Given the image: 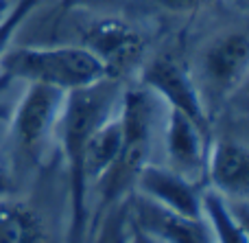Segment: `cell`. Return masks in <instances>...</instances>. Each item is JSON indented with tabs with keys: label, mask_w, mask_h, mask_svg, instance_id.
I'll use <instances>...</instances> for the list:
<instances>
[{
	"label": "cell",
	"mask_w": 249,
	"mask_h": 243,
	"mask_svg": "<svg viewBox=\"0 0 249 243\" xmlns=\"http://www.w3.org/2000/svg\"><path fill=\"white\" fill-rule=\"evenodd\" d=\"M136 195L146 197L168 210H175L190 217H201V193L199 184L175 173L166 165L146 162L133 180Z\"/></svg>",
	"instance_id": "obj_10"
},
{
	"label": "cell",
	"mask_w": 249,
	"mask_h": 243,
	"mask_svg": "<svg viewBox=\"0 0 249 243\" xmlns=\"http://www.w3.org/2000/svg\"><path fill=\"white\" fill-rule=\"evenodd\" d=\"M123 149V123L118 118V110L107 116L103 123L96 125L90 134L83 149V178L88 188H94V184L109 171V167L116 162L118 153Z\"/></svg>",
	"instance_id": "obj_12"
},
{
	"label": "cell",
	"mask_w": 249,
	"mask_h": 243,
	"mask_svg": "<svg viewBox=\"0 0 249 243\" xmlns=\"http://www.w3.org/2000/svg\"><path fill=\"white\" fill-rule=\"evenodd\" d=\"M201 94L225 101L243 88L249 70V39L245 31H228L214 37L201 53Z\"/></svg>",
	"instance_id": "obj_6"
},
{
	"label": "cell",
	"mask_w": 249,
	"mask_h": 243,
	"mask_svg": "<svg viewBox=\"0 0 249 243\" xmlns=\"http://www.w3.org/2000/svg\"><path fill=\"white\" fill-rule=\"evenodd\" d=\"M129 226H131V219H129V204L124 195L123 200H118L105 210L92 243H127Z\"/></svg>",
	"instance_id": "obj_15"
},
{
	"label": "cell",
	"mask_w": 249,
	"mask_h": 243,
	"mask_svg": "<svg viewBox=\"0 0 249 243\" xmlns=\"http://www.w3.org/2000/svg\"><path fill=\"white\" fill-rule=\"evenodd\" d=\"M123 0H64L66 7H86V9H112Z\"/></svg>",
	"instance_id": "obj_18"
},
{
	"label": "cell",
	"mask_w": 249,
	"mask_h": 243,
	"mask_svg": "<svg viewBox=\"0 0 249 243\" xmlns=\"http://www.w3.org/2000/svg\"><path fill=\"white\" fill-rule=\"evenodd\" d=\"M206 175L212 191L221 193L228 200H245L249 191V149L236 138L210 140Z\"/></svg>",
	"instance_id": "obj_11"
},
{
	"label": "cell",
	"mask_w": 249,
	"mask_h": 243,
	"mask_svg": "<svg viewBox=\"0 0 249 243\" xmlns=\"http://www.w3.org/2000/svg\"><path fill=\"white\" fill-rule=\"evenodd\" d=\"M158 9L171 13H190V11H199V9L208 7L212 0H151Z\"/></svg>",
	"instance_id": "obj_17"
},
{
	"label": "cell",
	"mask_w": 249,
	"mask_h": 243,
	"mask_svg": "<svg viewBox=\"0 0 249 243\" xmlns=\"http://www.w3.org/2000/svg\"><path fill=\"white\" fill-rule=\"evenodd\" d=\"M118 79H103L92 86L66 92L57 125V140L68 171V243H86L90 226V188L83 178V149L99 123L118 110Z\"/></svg>",
	"instance_id": "obj_1"
},
{
	"label": "cell",
	"mask_w": 249,
	"mask_h": 243,
	"mask_svg": "<svg viewBox=\"0 0 249 243\" xmlns=\"http://www.w3.org/2000/svg\"><path fill=\"white\" fill-rule=\"evenodd\" d=\"M83 46L99 57L109 77L118 79L140 61L144 39L140 31L127 20L109 16L90 26Z\"/></svg>",
	"instance_id": "obj_8"
},
{
	"label": "cell",
	"mask_w": 249,
	"mask_h": 243,
	"mask_svg": "<svg viewBox=\"0 0 249 243\" xmlns=\"http://www.w3.org/2000/svg\"><path fill=\"white\" fill-rule=\"evenodd\" d=\"M39 2H42V0H16V4L0 18V59H2V55L11 48L18 29L24 24V20L31 16V11H33Z\"/></svg>",
	"instance_id": "obj_16"
},
{
	"label": "cell",
	"mask_w": 249,
	"mask_h": 243,
	"mask_svg": "<svg viewBox=\"0 0 249 243\" xmlns=\"http://www.w3.org/2000/svg\"><path fill=\"white\" fill-rule=\"evenodd\" d=\"M9 191H11V175H9V169L4 167V162L0 160V197H7Z\"/></svg>",
	"instance_id": "obj_20"
},
{
	"label": "cell",
	"mask_w": 249,
	"mask_h": 243,
	"mask_svg": "<svg viewBox=\"0 0 249 243\" xmlns=\"http://www.w3.org/2000/svg\"><path fill=\"white\" fill-rule=\"evenodd\" d=\"M101 59L86 46H11L0 59V88L11 81L42 83L64 92L107 79ZM112 79V77H109Z\"/></svg>",
	"instance_id": "obj_2"
},
{
	"label": "cell",
	"mask_w": 249,
	"mask_h": 243,
	"mask_svg": "<svg viewBox=\"0 0 249 243\" xmlns=\"http://www.w3.org/2000/svg\"><path fill=\"white\" fill-rule=\"evenodd\" d=\"M127 243H158L155 239H151L146 232H142L138 226H129V237H127Z\"/></svg>",
	"instance_id": "obj_19"
},
{
	"label": "cell",
	"mask_w": 249,
	"mask_h": 243,
	"mask_svg": "<svg viewBox=\"0 0 249 243\" xmlns=\"http://www.w3.org/2000/svg\"><path fill=\"white\" fill-rule=\"evenodd\" d=\"M44 219L26 202L0 197V243H44Z\"/></svg>",
	"instance_id": "obj_13"
},
{
	"label": "cell",
	"mask_w": 249,
	"mask_h": 243,
	"mask_svg": "<svg viewBox=\"0 0 249 243\" xmlns=\"http://www.w3.org/2000/svg\"><path fill=\"white\" fill-rule=\"evenodd\" d=\"M64 99L66 92L59 88L26 83L9 121L11 138L18 151L31 160H39L46 153L51 140H55L57 136Z\"/></svg>",
	"instance_id": "obj_4"
},
{
	"label": "cell",
	"mask_w": 249,
	"mask_h": 243,
	"mask_svg": "<svg viewBox=\"0 0 249 243\" xmlns=\"http://www.w3.org/2000/svg\"><path fill=\"white\" fill-rule=\"evenodd\" d=\"M164 153L166 167L186 180L199 184L206 175V156L210 136L201 131L188 116L171 108H164Z\"/></svg>",
	"instance_id": "obj_9"
},
{
	"label": "cell",
	"mask_w": 249,
	"mask_h": 243,
	"mask_svg": "<svg viewBox=\"0 0 249 243\" xmlns=\"http://www.w3.org/2000/svg\"><path fill=\"white\" fill-rule=\"evenodd\" d=\"M162 101L144 86L123 88L118 99V118L123 123V149L109 171L94 184L101 193V208L107 210L131 191L142 165L149 162Z\"/></svg>",
	"instance_id": "obj_3"
},
{
	"label": "cell",
	"mask_w": 249,
	"mask_h": 243,
	"mask_svg": "<svg viewBox=\"0 0 249 243\" xmlns=\"http://www.w3.org/2000/svg\"><path fill=\"white\" fill-rule=\"evenodd\" d=\"M140 86L153 92L164 108L181 112L210 136V110L203 101L197 79L179 57L171 53H160L151 61H146L140 73Z\"/></svg>",
	"instance_id": "obj_5"
},
{
	"label": "cell",
	"mask_w": 249,
	"mask_h": 243,
	"mask_svg": "<svg viewBox=\"0 0 249 243\" xmlns=\"http://www.w3.org/2000/svg\"><path fill=\"white\" fill-rule=\"evenodd\" d=\"M127 204L131 224L158 243H214L203 215L190 217L175 213L136 193L127 197Z\"/></svg>",
	"instance_id": "obj_7"
},
{
	"label": "cell",
	"mask_w": 249,
	"mask_h": 243,
	"mask_svg": "<svg viewBox=\"0 0 249 243\" xmlns=\"http://www.w3.org/2000/svg\"><path fill=\"white\" fill-rule=\"evenodd\" d=\"M201 215L214 243H247L245 222L236 217L228 197L216 191L201 193Z\"/></svg>",
	"instance_id": "obj_14"
}]
</instances>
